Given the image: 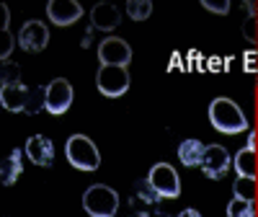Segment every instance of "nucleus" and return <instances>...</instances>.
Segmentation results:
<instances>
[{"label": "nucleus", "instance_id": "nucleus-10", "mask_svg": "<svg viewBox=\"0 0 258 217\" xmlns=\"http://www.w3.org/2000/svg\"><path fill=\"white\" fill-rule=\"evenodd\" d=\"M49 44V29L41 21H26L18 31V47L24 52H41Z\"/></svg>", "mask_w": 258, "mask_h": 217}, {"label": "nucleus", "instance_id": "nucleus-19", "mask_svg": "<svg viewBox=\"0 0 258 217\" xmlns=\"http://www.w3.org/2000/svg\"><path fill=\"white\" fill-rule=\"evenodd\" d=\"M245 8L250 11L248 18L243 21V36L250 41V44H258V13L253 11V3H245Z\"/></svg>", "mask_w": 258, "mask_h": 217}, {"label": "nucleus", "instance_id": "nucleus-14", "mask_svg": "<svg viewBox=\"0 0 258 217\" xmlns=\"http://www.w3.org/2000/svg\"><path fill=\"white\" fill-rule=\"evenodd\" d=\"M119 21H121V13L111 3H96L91 8V24L98 31H114L119 26Z\"/></svg>", "mask_w": 258, "mask_h": 217}, {"label": "nucleus", "instance_id": "nucleus-23", "mask_svg": "<svg viewBox=\"0 0 258 217\" xmlns=\"http://www.w3.org/2000/svg\"><path fill=\"white\" fill-rule=\"evenodd\" d=\"M243 70H245V73H258V55H255V52H248V55H245Z\"/></svg>", "mask_w": 258, "mask_h": 217}, {"label": "nucleus", "instance_id": "nucleus-1", "mask_svg": "<svg viewBox=\"0 0 258 217\" xmlns=\"http://www.w3.org/2000/svg\"><path fill=\"white\" fill-rule=\"evenodd\" d=\"M209 122L222 135H240L248 129V117L232 98H214L209 103Z\"/></svg>", "mask_w": 258, "mask_h": 217}, {"label": "nucleus", "instance_id": "nucleus-7", "mask_svg": "<svg viewBox=\"0 0 258 217\" xmlns=\"http://www.w3.org/2000/svg\"><path fill=\"white\" fill-rule=\"evenodd\" d=\"M232 166L240 179H258V135L248 132L245 147H240L232 158Z\"/></svg>", "mask_w": 258, "mask_h": 217}, {"label": "nucleus", "instance_id": "nucleus-21", "mask_svg": "<svg viewBox=\"0 0 258 217\" xmlns=\"http://www.w3.org/2000/svg\"><path fill=\"white\" fill-rule=\"evenodd\" d=\"M3 85H16V83H21V68L18 65H13V62H6L3 65Z\"/></svg>", "mask_w": 258, "mask_h": 217}, {"label": "nucleus", "instance_id": "nucleus-18", "mask_svg": "<svg viewBox=\"0 0 258 217\" xmlns=\"http://www.w3.org/2000/svg\"><path fill=\"white\" fill-rule=\"evenodd\" d=\"M153 13V3L150 0H129L126 3V16L132 21H145Z\"/></svg>", "mask_w": 258, "mask_h": 217}, {"label": "nucleus", "instance_id": "nucleus-22", "mask_svg": "<svg viewBox=\"0 0 258 217\" xmlns=\"http://www.w3.org/2000/svg\"><path fill=\"white\" fill-rule=\"evenodd\" d=\"M202 8L217 13V16H225L230 11V0H202Z\"/></svg>", "mask_w": 258, "mask_h": 217}, {"label": "nucleus", "instance_id": "nucleus-5", "mask_svg": "<svg viewBox=\"0 0 258 217\" xmlns=\"http://www.w3.org/2000/svg\"><path fill=\"white\" fill-rule=\"evenodd\" d=\"M96 85L101 96L106 98H119L129 91V73L126 68H114V65H101L98 75H96Z\"/></svg>", "mask_w": 258, "mask_h": 217}, {"label": "nucleus", "instance_id": "nucleus-17", "mask_svg": "<svg viewBox=\"0 0 258 217\" xmlns=\"http://www.w3.org/2000/svg\"><path fill=\"white\" fill-rule=\"evenodd\" d=\"M255 191H258V179H235L232 184V194L235 199H245V202H253L255 199Z\"/></svg>", "mask_w": 258, "mask_h": 217}, {"label": "nucleus", "instance_id": "nucleus-8", "mask_svg": "<svg viewBox=\"0 0 258 217\" xmlns=\"http://www.w3.org/2000/svg\"><path fill=\"white\" fill-rule=\"evenodd\" d=\"M70 106H73V85H70V80L54 78L47 85V112L52 117H59V114L68 112Z\"/></svg>", "mask_w": 258, "mask_h": 217}, {"label": "nucleus", "instance_id": "nucleus-26", "mask_svg": "<svg viewBox=\"0 0 258 217\" xmlns=\"http://www.w3.org/2000/svg\"><path fill=\"white\" fill-rule=\"evenodd\" d=\"M255 135H258V129H255Z\"/></svg>", "mask_w": 258, "mask_h": 217}, {"label": "nucleus", "instance_id": "nucleus-16", "mask_svg": "<svg viewBox=\"0 0 258 217\" xmlns=\"http://www.w3.org/2000/svg\"><path fill=\"white\" fill-rule=\"evenodd\" d=\"M204 150L207 145H202V140L197 137H188L178 145V158L186 168H194V166H202V158H204Z\"/></svg>", "mask_w": 258, "mask_h": 217}, {"label": "nucleus", "instance_id": "nucleus-12", "mask_svg": "<svg viewBox=\"0 0 258 217\" xmlns=\"http://www.w3.org/2000/svg\"><path fill=\"white\" fill-rule=\"evenodd\" d=\"M26 158L34 163V166H41V168H49L54 163V145L49 137L44 135H34L26 140V147H24Z\"/></svg>", "mask_w": 258, "mask_h": 217}, {"label": "nucleus", "instance_id": "nucleus-15", "mask_svg": "<svg viewBox=\"0 0 258 217\" xmlns=\"http://www.w3.org/2000/svg\"><path fill=\"white\" fill-rule=\"evenodd\" d=\"M21 173H24V150L13 147L11 155L3 160V166H0V181H3L6 186H13Z\"/></svg>", "mask_w": 258, "mask_h": 217}, {"label": "nucleus", "instance_id": "nucleus-6", "mask_svg": "<svg viewBox=\"0 0 258 217\" xmlns=\"http://www.w3.org/2000/svg\"><path fill=\"white\" fill-rule=\"evenodd\" d=\"M98 60L101 65H114V68H126L132 62V47L119 36H106L98 44Z\"/></svg>", "mask_w": 258, "mask_h": 217}, {"label": "nucleus", "instance_id": "nucleus-2", "mask_svg": "<svg viewBox=\"0 0 258 217\" xmlns=\"http://www.w3.org/2000/svg\"><path fill=\"white\" fill-rule=\"evenodd\" d=\"M64 155H68L70 166H75L78 171H96L101 166V153L91 137L85 135H73L64 142Z\"/></svg>", "mask_w": 258, "mask_h": 217}, {"label": "nucleus", "instance_id": "nucleus-13", "mask_svg": "<svg viewBox=\"0 0 258 217\" xmlns=\"http://www.w3.org/2000/svg\"><path fill=\"white\" fill-rule=\"evenodd\" d=\"M0 103H3L8 112H29L31 103V88H26L24 83L16 85H3L0 88Z\"/></svg>", "mask_w": 258, "mask_h": 217}, {"label": "nucleus", "instance_id": "nucleus-25", "mask_svg": "<svg viewBox=\"0 0 258 217\" xmlns=\"http://www.w3.org/2000/svg\"><path fill=\"white\" fill-rule=\"evenodd\" d=\"M145 217H170V214L168 212H147Z\"/></svg>", "mask_w": 258, "mask_h": 217}, {"label": "nucleus", "instance_id": "nucleus-20", "mask_svg": "<svg viewBox=\"0 0 258 217\" xmlns=\"http://www.w3.org/2000/svg\"><path fill=\"white\" fill-rule=\"evenodd\" d=\"M227 217H255L253 202H245V199H230V204H227Z\"/></svg>", "mask_w": 258, "mask_h": 217}, {"label": "nucleus", "instance_id": "nucleus-11", "mask_svg": "<svg viewBox=\"0 0 258 217\" xmlns=\"http://www.w3.org/2000/svg\"><path fill=\"white\" fill-rule=\"evenodd\" d=\"M83 16V6L78 0H49L47 3V18L54 26H70Z\"/></svg>", "mask_w": 258, "mask_h": 217}, {"label": "nucleus", "instance_id": "nucleus-4", "mask_svg": "<svg viewBox=\"0 0 258 217\" xmlns=\"http://www.w3.org/2000/svg\"><path fill=\"white\" fill-rule=\"evenodd\" d=\"M147 184L160 199H176L181 194V179L173 166L168 163H155L147 173Z\"/></svg>", "mask_w": 258, "mask_h": 217}, {"label": "nucleus", "instance_id": "nucleus-24", "mask_svg": "<svg viewBox=\"0 0 258 217\" xmlns=\"http://www.w3.org/2000/svg\"><path fill=\"white\" fill-rule=\"evenodd\" d=\"M178 217H202V212H197V209H191V207H188V209H183Z\"/></svg>", "mask_w": 258, "mask_h": 217}, {"label": "nucleus", "instance_id": "nucleus-3", "mask_svg": "<svg viewBox=\"0 0 258 217\" xmlns=\"http://www.w3.org/2000/svg\"><path fill=\"white\" fill-rule=\"evenodd\" d=\"M83 209L91 217H114L119 212V194L106 184H96L83 194Z\"/></svg>", "mask_w": 258, "mask_h": 217}, {"label": "nucleus", "instance_id": "nucleus-9", "mask_svg": "<svg viewBox=\"0 0 258 217\" xmlns=\"http://www.w3.org/2000/svg\"><path fill=\"white\" fill-rule=\"evenodd\" d=\"M230 166H232V158H230V153H227V147H222V145H207V150H204V158H202V171L207 173V179H222L225 173L230 171Z\"/></svg>", "mask_w": 258, "mask_h": 217}]
</instances>
